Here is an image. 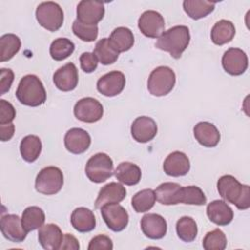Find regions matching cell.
<instances>
[{"label": "cell", "mask_w": 250, "mask_h": 250, "mask_svg": "<svg viewBox=\"0 0 250 250\" xmlns=\"http://www.w3.org/2000/svg\"><path fill=\"white\" fill-rule=\"evenodd\" d=\"M218 192L224 201L231 203L239 210L250 207V188L240 184L233 176L224 175L217 182Z\"/></svg>", "instance_id": "1"}, {"label": "cell", "mask_w": 250, "mask_h": 250, "mask_svg": "<svg viewBox=\"0 0 250 250\" xmlns=\"http://www.w3.org/2000/svg\"><path fill=\"white\" fill-rule=\"evenodd\" d=\"M190 41L189 29L186 25H175L158 37L155 47L168 52L174 59H180Z\"/></svg>", "instance_id": "2"}, {"label": "cell", "mask_w": 250, "mask_h": 250, "mask_svg": "<svg viewBox=\"0 0 250 250\" xmlns=\"http://www.w3.org/2000/svg\"><path fill=\"white\" fill-rule=\"evenodd\" d=\"M16 97L21 104L35 107L45 103L47 95L42 81L34 74H27L21 79Z\"/></svg>", "instance_id": "3"}, {"label": "cell", "mask_w": 250, "mask_h": 250, "mask_svg": "<svg viewBox=\"0 0 250 250\" xmlns=\"http://www.w3.org/2000/svg\"><path fill=\"white\" fill-rule=\"evenodd\" d=\"M176 84V74L169 66H158L154 68L147 79V90L155 97L168 95Z\"/></svg>", "instance_id": "4"}, {"label": "cell", "mask_w": 250, "mask_h": 250, "mask_svg": "<svg viewBox=\"0 0 250 250\" xmlns=\"http://www.w3.org/2000/svg\"><path fill=\"white\" fill-rule=\"evenodd\" d=\"M85 173L91 182L96 184L103 183L112 176L113 161L106 153L98 152L87 161Z\"/></svg>", "instance_id": "5"}, {"label": "cell", "mask_w": 250, "mask_h": 250, "mask_svg": "<svg viewBox=\"0 0 250 250\" xmlns=\"http://www.w3.org/2000/svg\"><path fill=\"white\" fill-rule=\"evenodd\" d=\"M63 186V175L60 168L48 166L40 170L35 179V189L45 195L58 193Z\"/></svg>", "instance_id": "6"}, {"label": "cell", "mask_w": 250, "mask_h": 250, "mask_svg": "<svg viewBox=\"0 0 250 250\" xmlns=\"http://www.w3.org/2000/svg\"><path fill=\"white\" fill-rule=\"evenodd\" d=\"M36 20L39 24L49 31L59 30L63 23V11L55 2H42L36 8Z\"/></svg>", "instance_id": "7"}, {"label": "cell", "mask_w": 250, "mask_h": 250, "mask_svg": "<svg viewBox=\"0 0 250 250\" xmlns=\"http://www.w3.org/2000/svg\"><path fill=\"white\" fill-rule=\"evenodd\" d=\"M73 113L75 117L86 123H94L99 121L104 115V107L102 104L91 97L80 99L74 105Z\"/></svg>", "instance_id": "8"}, {"label": "cell", "mask_w": 250, "mask_h": 250, "mask_svg": "<svg viewBox=\"0 0 250 250\" xmlns=\"http://www.w3.org/2000/svg\"><path fill=\"white\" fill-rule=\"evenodd\" d=\"M101 214L107 228L112 231H121L128 225L129 215L125 208L118 203L104 205L101 208Z\"/></svg>", "instance_id": "9"}, {"label": "cell", "mask_w": 250, "mask_h": 250, "mask_svg": "<svg viewBox=\"0 0 250 250\" xmlns=\"http://www.w3.org/2000/svg\"><path fill=\"white\" fill-rule=\"evenodd\" d=\"M138 27L148 38H158L165 31V21L162 15L156 11L144 12L138 20Z\"/></svg>", "instance_id": "10"}, {"label": "cell", "mask_w": 250, "mask_h": 250, "mask_svg": "<svg viewBox=\"0 0 250 250\" xmlns=\"http://www.w3.org/2000/svg\"><path fill=\"white\" fill-rule=\"evenodd\" d=\"M222 65L229 74L233 76L241 75L248 67L247 55L239 48H229L222 57Z\"/></svg>", "instance_id": "11"}, {"label": "cell", "mask_w": 250, "mask_h": 250, "mask_svg": "<svg viewBox=\"0 0 250 250\" xmlns=\"http://www.w3.org/2000/svg\"><path fill=\"white\" fill-rule=\"evenodd\" d=\"M77 20L87 24H97L104 16V6L103 2L82 0L76 8Z\"/></svg>", "instance_id": "12"}, {"label": "cell", "mask_w": 250, "mask_h": 250, "mask_svg": "<svg viewBox=\"0 0 250 250\" xmlns=\"http://www.w3.org/2000/svg\"><path fill=\"white\" fill-rule=\"evenodd\" d=\"M125 83V75L121 71L113 70L99 78L97 89L105 97H114L123 91Z\"/></svg>", "instance_id": "13"}, {"label": "cell", "mask_w": 250, "mask_h": 250, "mask_svg": "<svg viewBox=\"0 0 250 250\" xmlns=\"http://www.w3.org/2000/svg\"><path fill=\"white\" fill-rule=\"evenodd\" d=\"M0 229L4 237L12 242H21L25 239L27 234V231L22 227L21 218L15 214L2 216Z\"/></svg>", "instance_id": "14"}, {"label": "cell", "mask_w": 250, "mask_h": 250, "mask_svg": "<svg viewBox=\"0 0 250 250\" xmlns=\"http://www.w3.org/2000/svg\"><path fill=\"white\" fill-rule=\"evenodd\" d=\"M157 134L156 122L148 116L137 117L131 125V135L138 143H147Z\"/></svg>", "instance_id": "15"}, {"label": "cell", "mask_w": 250, "mask_h": 250, "mask_svg": "<svg viewBox=\"0 0 250 250\" xmlns=\"http://www.w3.org/2000/svg\"><path fill=\"white\" fill-rule=\"evenodd\" d=\"M141 229L144 234L150 239H160L167 232V222L159 214L148 213L141 220Z\"/></svg>", "instance_id": "16"}, {"label": "cell", "mask_w": 250, "mask_h": 250, "mask_svg": "<svg viewBox=\"0 0 250 250\" xmlns=\"http://www.w3.org/2000/svg\"><path fill=\"white\" fill-rule=\"evenodd\" d=\"M53 81L55 86L62 92L74 90L78 84V70L75 64L68 62L60 67L54 73Z\"/></svg>", "instance_id": "17"}, {"label": "cell", "mask_w": 250, "mask_h": 250, "mask_svg": "<svg viewBox=\"0 0 250 250\" xmlns=\"http://www.w3.org/2000/svg\"><path fill=\"white\" fill-rule=\"evenodd\" d=\"M91 145V137L87 131L81 128H71L64 136L65 148L73 154L85 152Z\"/></svg>", "instance_id": "18"}, {"label": "cell", "mask_w": 250, "mask_h": 250, "mask_svg": "<svg viewBox=\"0 0 250 250\" xmlns=\"http://www.w3.org/2000/svg\"><path fill=\"white\" fill-rule=\"evenodd\" d=\"M126 188L119 183L111 182L104 186L95 201V208L101 209L104 205L109 203H119L126 197Z\"/></svg>", "instance_id": "19"}, {"label": "cell", "mask_w": 250, "mask_h": 250, "mask_svg": "<svg viewBox=\"0 0 250 250\" xmlns=\"http://www.w3.org/2000/svg\"><path fill=\"white\" fill-rule=\"evenodd\" d=\"M190 163L188 157L182 151H173L163 162V170L166 175L181 177L188 173Z\"/></svg>", "instance_id": "20"}, {"label": "cell", "mask_w": 250, "mask_h": 250, "mask_svg": "<svg viewBox=\"0 0 250 250\" xmlns=\"http://www.w3.org/2000/svg\"><path fill=\"white\" fill-rule=\"evenodd\" d=\"M38 240L46 250H59L63 240V234L58 225L47 224L39 229Z\"/></svg>", "instance_id": "21"}, {"label": "cell", "mask_w": 250, "mask_h": 250, "mask_svg": "<svg viewBox=\"0 0 250 250\" xmlns=\"http://www.w3.org/2000/svg\"><path fill=\"white\" fill-rule=\"evenodd\" d=\"M195 140L205 147L216 146L221 139V135L217 127L207 121L198 122L193 128Z\"/></svg>", "instance_id": "22"}, {"label": "cell", "mask_w": 250, "mask_h": 250, "mask_svg": "<svg viewBox=\"0 0 250 250\" xmlns=\"http://www.w3.org/2000/svg\"><path fill=\"white\" fill-rule=\"evenodd\" d=\"M209 220L218 226H227L233 219V211L224 200H214L207 205Z\"/></svg>", "instance_id": "23"}, {"label": "cell", "mask_w": 250, "mask_h": 250, "mask_svg": "<svg viewBox=\"0 0 250 250\" xmlns=\"http://www.w3.org/2000/svg\"><path fill=\"white\" fill-rule=\"evenodd\" d=\"M70 222L74 229L79 232H89L96 228L95 215L86 207L74 209L70 216Z\"/></svg>", "instance_id": "24"}, {"label": "cell", "mask_w": 250, "mask_h": 250, "mask_svg": "<svg viewBox=\"0 0 250 250\" xmlns=\"http://www.w3.org/2000/svg\"><path fill=\"white\" fill-rule=\"evenodd\" d=\"M114 175L120 183L126 186H134L141 181L142 171L137 164L124 161L117 165Z\"/></svg>", "instance_id": "25"}, {"label": "cell", "mask_w": 250, "mask_h": 250, "mask_svg": "<svg viewBox=\"0 0 250 250\" xmlns=\"http://www.w3.org/2000/svg\"><path fill=\"white\" fill-rule=\"evenodd\" d=\"M235 35L234 24L228 20L217 21L211 30V39L214 44L222 46L230 42Z\"/></svg>", "instance_id": "26"}, {"label": "cell", "mask_w": 250, "mask_h": 250, "mask_svg": "<svg viewBox=\"0 0 250 250\" xmlns=\"http://www.w3.org/2000/svg\"><path fill=\"white\" fill-rule=\"evenodd\" d=\"M112 47L118 52H126L130 50L135 42L134 34L128 27L119 26L116 27L108 38Z\"/></svg>", "instance_id": "27"}, {"label": "cell", "mask_w": 250, "mask_h": 250, "mask_svg": "<svg viewBox=\"0 0 250 250\" xmlns=\"http://www.w3.org/2000/svg\"><path fill=\"white\" fill-rule=\"evenodd\" d=\"M42 143L39 137L35 135L25 136L20 145V151L22 159L26 162H34L40 155Z\"/></svg>", "instance_id": "28"}, {"label": "cell", "mask_w": 250, "mask_h": 250, "mask_svg": "<svg viewBox=\"0 0 250 250\" xmlns=\"http://www.w3.org/2000/svg\"><path fill=\"white\" fill-rule=\"evenodd\" d=\"M181 187V185L172 182L160 184L154 190L156 200L163 205L179 204V191Z\"/></svg>", "instance_id": "29"}, {"label": "cell", "mask_w": 250, "mask_h": 250, "mask_svg": "<svg viewBox=\"0 0 250 250\" xmlns=\"http://www.w3.org/2000/svg\"><path fill=\"white\" fill-rule=\"evenodd\" d=\"M184 11L192 20L205 18L215 9V2L205 0H185L183 2Z\"/></svg>", "instance_id": "30"}, {"label": "cell", "mask_w": 250, "mask_h": 250, "mask_svg": "<svg viewBox=\"0 0 250 250\" xmlns=\"http://www.w3.org/2000/svg\"><path fill=\"white\" fill-rule=\"evenodd\" d=\"M44 222L45 213L38 206H29L22 212L21 224L27 232L40 229L44 225Z\"/></svg>", "instance_id": "31"}, {"label": "cell", "mask_w": 250, "mask_h": 250, "mask_svg": "<svg viewBox=\"0 0 250 250\" xmlns=\"http://www.w3.org/2000/svg\"><path fill=\"white\" fill-rule=\"evenodd\" d=\"M93 53L97 57L98 61L104 65H108L115 62L119 56V53L112 47L108 38L99 40L96 43Z\"/></svg>", "instance_id": "32"}, {"label": "cell", "mask_w": 250, "mask_h": 250, "mask_svg": "<svg viewBox=\"0 0 250 250\" xmlns=\"http://www.w3.org/2000/svg\"><path fill=\"white\" fill-rule=\"evenodd\" d=\"M21 49V39L13 33H7L0 38V62L11 60Z\"/></svg>", "instance_id": "33"}, {"label": "cell", "mask_w": 250, "mask_h": 250, "mask_svg": "<svg viewBox=\"0 0 250 250\" xmlns=\"http://www.w3.org/2000/svg\"><path fill=\"white\" fill-rule=\"evenodd\" d=\"M156 201V195L153 189L146 188L138 191L135 195H133L131 204L133 209L137 213H145L149 211Z\"/></svg>", "instance_id": "34"}, {"label": "cell", "mask_w": 250, "mask_h": 250, "mask_svg": "<svg viewBox=\"0 0 250 250\" xmlns=\"http://www.w3.org/2000/svg\"><path fill=\"white\" fill-rule=\"evenodd\" d=\"M207 198L202 189L196 186L181 187L179 192V203L188 205H204Z\"/></svg>", "instance_id": "35"}, {"label": "cell", "mask_w": 250, "mask_h": 250, "mask_svg": "<svg viewBox=\"0 0 250 250\" xmlns=\"http://www.w3.org/2000/svg\"><path fill=\"white\" fill-rule=\"evenodd\" d=\"M176 231L181 240L191 242L197 235V225L191 217L184 216L177 221Z\"/></svg>", "instance_id": "36"}, {"label": "cell", "mask_w": 250, "mask_h": 250, "mask_svg": "<svg viewBox=\"0 0 250 250\" xmlns=\"http://www.w3.org/2000/svg\"><path fill=\"white\" fill-rule=\"evenodd\" d=\"M74 43L67 38L55 39L50 46V55L55 61L67 59L74 51Z\"/></svg>", "instance_id": "37"}, {"label": "cell", "mask_w": 250, "mask_h": 250, "mask_svg": "<svg viewBox=\"0 0 250 250\" xmlns=\"http://www.w3.org/2000/svg\"><path fill=\"white\" fill-rule=\"evenodd\" d=\"M202 246L205 250H224L227 247L226 234L220 229L208 231L202 240Z\"/></svg>", "instance_id": "38"}, {"label": "cell", "mask_w": 250, "mask_h": 250, "mask_svg": "<svg viewBox=\"0 0 250 250\" xmlns=\"http://www.w3.org/2000/svg\"><path fill=\"white\" fill-rule=\"evenodd\" d=\"M72 31L75 36L85 42L95 41L98 37L99 28L97 24L83 23L77 19L72 23Z\"/></svg>", "instance_id": "39"}, {"label": "cell", "mask_w": 250, "mask_h": 250, "mask_svg": "<svg viewBox=\"0 0 250 250\" xmlns=\"http://www.w3.org/2000/svg\"><path fill=\"white\" fill-rule=\"evenodd\" d=\"M16 117L13 104L5 100H0V125L10 124Z\"/></svg>", "instance_id": "40"}, {"label": "cell", "mask_w": 250, "mask_h": 250, "mask_svg": "<svg viewBox=\"0 0 250 250\" xmlns=\"http://www.w3.org/2000/svg\"><path fill=\"white\" fill-rule=\"evenodd\" d=\"M79 61H80V66L82 70L86 73H91L95 71L99 62L94 53H90V52L82 53L79 58Z\"/></svg>", "instance_id": "41"}, {"label": "cell", "mask_w": 250, "mask_h": 250, "mask_svg": "<svg viewBox=\"0 0 250 250\" xmlns=\"http://www.w3.org/2000/svg\"><path fill=\"white\" fill-rule=\"evenodd\" d=\"M113 248L112 240L104 234H99L91 239L88 245V250H111Z\"/></svg>", "instance_id": "42"}, {"label": "cell", "mask_w": 250, "mask_h": 250, "mask_svg": "<svg viewBox=\"0 0 250 250\" xmlns=\"http://www.w3.org/2000/svg\"><path fill=\"white\" fill-rule=\"evenodd\" d=\"M14 81V72L10 68L0 69V95L7 93Z\"/></svg>", "instance_id": "43"}, {"label": "cell", "mask_w": 250, "mask_h": 250, "mask_svg": "<svg viewBox=\"0 0 250 250\" xmlns=\"http://www.w3.org/2000/svg\"><path fill=\"white\" fill-rule=\"evenodd\" d=\"M80 248L79 242L75 236L70 233H65L63 235V240L61 246L62 250H78Z\"/></svg>", "instance_id": "44"}, {"label": "cell", "mask_w": 250, "mask_h": 250, "mask_svg": "<svg viewBox=\"0 0 250 250\" xmlns=\"http://www.w3.org/2000/svg\"><path fill=\"white\" fill-rule=\"evenodd\" d=\"M15 133V126L13 123L0 125V139L2 142H7L12 139Z\"/></svg>", "instance_id": "45"}]
</instances>
